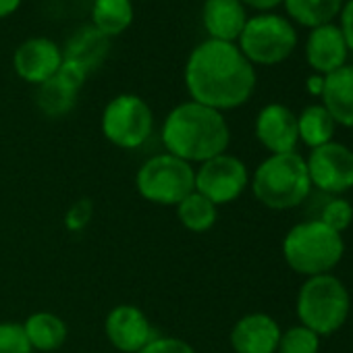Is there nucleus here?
I'll return each instance as SVG.
<instances>
[{
    "mask_svg": "<svg viewBox=\"0 0 353 353\" xmlns=\"http://www.w3.org/2000/svg\"><path fill=\"white\" fill-rule=\"evenodd\" d=\"M183 83L190 100L227 112L250 102L258 85V73L237 44L206 38L190 52Z\"/></svg>",
    "mask_w": 353,
    "mask_h": 353,
    "instance_id": "nucleus-1",
    "label": "nucleus"
},
{
    "mask_svg": "<svg viewBox=\"0 0 353 353\" xmlns=\"http://www.w3.org/2000/svg\"><path fill=\"white\" fill-rule=\"evenodd\" d=\"M305 164L312 188L330 196L353 190V150L345 143L330 141L314 148L305 158Z\"/></svg>",
    "mask_w": 353,
    "mask_h": 353,
    "instance_id": "nucleus-10",
    "label": "nucleus"
},
{
    "mask_svg": "<svg viewBox=\"0 0 353 353\" xmlns=\"http://www.w3.org/2000/svg\"><path fill=\"white\" fill-rule=\"evenodd\" d=\"M320 221L326 227H330L332 231L343 235V231H347L351 227V223H353V206H351V202H347L345 198H332L330 202H326Z\"/></svg>",
    "mask_w": 353,
    "mask_h": 353,
    "instance_id": "nucleus-26",
    "label": "nucleus"
},
{
    "mask_svg": "<svg viewBox=\"0 0 353 353\" xmlns=\"http://www.w3.org/2000/svg\"><path fill=\"white\" fill-rule=\"evenodd\" d=\"M339 30L345 38V44L349 48V54H353V0H345V5L339 13Z\"/></svg>",
    "mask_w": 353,
    "mask_h": 353,
    "instance_id": "nucleus-30",
    "label": "nucleus"
},
{
    "mask_svg": "<svg viewBox=\"0 0 353 353\" xmlns=\"http://www.w3.org/2000/svg\"><path fill=\"white\" fill-rule=\"evenodd\" d=\"M100 129L112 145L137 150L154 131V110L137 94H119L106 102L100 117Z\"/></svg>",
    "mask_w": 353,
    "mask_h": 353,
    "instance_id": "nucleus-8",
    "label": "nucleus"
},
{
    "mask_svg": "<svg viewBox=\"0 0 353 353\" xmlns=\"http://www.w3.org/2000/svg\"><path fill=\"white\" fill-rule=\"evenodd\" d=\"M254 198L270 210H291L312 192L305 158L299 152L270 154L250 176Z\"/></svg>",
    "mask_w": 353,
    "mask_h": 353,
    "instance_id": "nucleus-3",
    "label": "nucleus"
},
{
    "mask_svg": "<svg viewBox=\"0 0 353 353\" xmlns=\"http://www.w3.org/2000/svg\"><path fill=\"white\" fill-rule=\"evenodd\" d=\"M137 353H198V351L188 341H183L179 336L158 334Z\"/></svg>",
    "mask_w": 353,
    "mask_h": 353,
    "instance_id": "nucleus-29",
    "label": "nucleus"
},
{
    "mask_svg": "<svg viewBox=\"0 0 353 353\" xmlns=\"http://www.w3.org/2000/svg\"><path fill=\"white\" fill-rule=\"evenodd\" d=\"M254 131H256V139L270 154L297 152V143H299L297 114L281 102H270L260 108L254 123Z\"/></svg>",
    "mask_w": 353,
    "mask_h": 353,
    "instance_id": "nucleus-14",
    "label": "nucleus"
},
{
    "mask_svg": "<svg viewBox=\"0 0 353 353\" xmlns=\"http://www.w3.org/2000/svg\"><path fill=\"white\" fill-rule=\"evenodd\" d=\"M351 297L341 279L334 274H318L305 279L299 287L295 312L299 324L314 330L318 336H330L349 318Z\"/></svg>",
    "mask_w": 353,
    "mask_h": 353,
    "instance_id": "nucleus-5",
    "label": "nucleus"
},
{
    "mask_svg": "<svg viewBox=\"0 0 353 353\" xmlns=\"http://www.w3.org/2000/svg\"><path fill=\"white\" fill-rule=\"evenodd\" d=\"M320 336L303 324L291 326L281 332L276 353H318Z\"/></svg>",
    "mask_w": 353,
    "mask_h": 353,
    "instance_id": "nucleus-25",
    "label": "nucleus"
},
{
    "mask_svg": "<svg viewBox=\"0 0 353 353\" xmlns=\"http://www.w3.org/2000/svg\"><path fill=\"white\" fill-rule=\"evenodd\" d=\"M0 353H34L23 324L0 322Z\"/></svg>",
    "mask_w": 353,
    "mask_h": 353,
    "instance_id": "nucleus-27",
    "label": "nucleus"
},
{
    "mask_svg": "<svg viewBox=\"0 0 353 353\" xmlns=\"http://www.w3.org/2000/svg\"><path fill=\"white\" fill-rule=\"evenodd\" d=\"M174 210L181 227H185L192 233H206L219 221V206H214L208 198H204L198 192H192L183 202L174 206Z\"/></svg>",
    "mask_w": 353,
    "mask_h": 353,
    "instance_id": "nucleus-24",
    "label": "nucleus"
},
{
    "mask_svg": "<svg viewBox=\"0 0 353 353\" xmlns=\"http://www.w3.org/2000/svg\"><path fill=\"white\" fill-rule=\"evenodd\" d=\"M241 5L248 11L256 13H274L279 7H283V0H241Z\"/></svg>",
    "mask_w": 353,
    "mask_h": 353,
    "instance_id": "nucleus-31",
    "label": "nucleus"
},
{
    "mask_svg": "<svg viewBox=\"0 0 353 353\" xmlns=\"http://www.w3.org/2000/svg\"><path fill=\"white\" fill-rule=\"evenodd\" d=\"M322 106L330 112L336 125L353 129V65L336 69L324 77Z\"/></svg>",
    "mask_w": 353,
    "mask_h": 353,
    "instance_id": "nucleus-19",
    "label": "nucleus"
},
{
    "mask_svg": "<svg viewBox=\"0 0 353 353\" xmlns=\"http://www.w3.org/2000/svg\"><path fill=\"white\" fill-rule=\"evenodd\" d=\"M88 77L90 75L79 65L63 59L57 75L36 88V106L48 119L67 117L75 108L79 92L85 85Z\"/></svg>",
    "mask_w": 353,
    "mask_h": 353,
    "instance_id": "nucleus-12",
    "label": "nucleus"
},
{
    "mask_svg": "<svg viewBox=\"0 0 353 353\" xmlns=\"http://www.w3.org/2000/svg\"><path fill=\"white\" fill-rule=\"evenodd\" d=\"M108 52H110V38L102 36L90 23L79 26L63 46V59L79 65L88 75L96 71L100 65H104Z\"/></svg>",
    "mask_w": 353,
    "mask_h": 353,
    "instance_id": "nucleus-18",
    "label": "nucleus"
},
{
    "mask_svg": "<svg viewBox=\"0 0 353 353\" xmlns=\"http://www.w3.org/2000/svg\"><path fill=\"white\" fill-rule=\"evenodd\" d=\"M135 21L133 0H92L90 26L106 38L125 34Z\"/></svg>",
    "mask_w": 353,
    "mask_h": 353,
    "instance_id": "nucleus-21",
    "label": "nucleus"
},
{
    "mask_svg": "<svg viewBox=\"0 0 353 353\" xmlns=\"http://www.w3.org/2000/svg\"><path fill=\"white\" fill-rule=\"evenodd\" d=\"M94 219V204L90 198H81L75 204L69 206L65 214V227L71 233H81Z\"/></svg>",
    "mask_w": 353,
    "mask_h": 353,
    "instance_id": "nucleus-28",
    "label": "nucleus"
},
{
    "mask_svg": "<svg viewBox=\"0 0 353 353\" xmlns=\"http://www.w3.org/2000/svg\"><path fill=\"white\" fill-rule=\"evenodd\" d=\"M137 194L156 206H176L196 192V166L168 152L150 156L135 172Z\"/></svg>",
    "mask_w": 353,
    "mask_h": 353,
    "instance_id": "nucleus-6",
    "label": "nucleus"
},
{
    "mask_svg": "<svg viewBox=\"0 0 353 353\" xmlns=\"http://www.w3.org/2000/svg\"><path fill=\"white\" fill-rule=\"evenodd\" d=\"M345 0H283L285 17L295 28H320L334 23Z\"/></svg>",
    "mask_w": 353,
    "mask_h": 353,
    "instance_id": "nucleus-22",
    "label": "nucleus"
},
{
    "mask_svg": "<svg viewBox=\"0 0 353 353\" xmlns=\"http://www.w3.org/2000/svg\"><path fill=\"white\" fill-rule=\"evenodd\" d=\"M104 332L108 343L121 353H137L158 336L145 312L131 303H119L106 314Z\"/></svg>",
    "mask_w": 353,
    "mask_h": 353,
    "instance_id": "nucleus-13",
    "label": "nucleus"
},
{
    "mask_svg": "<svg viewBox=\"0 0 353 353\" xmlns=\"http://www.w3.org/2000/svg\"><path fill=\"white\" fill-rule=\"evenodd\" d=\"M305 92L314 98H322V92H324V75H318V73H312L307 79H305Z\"/></svg>",
    "mask_w": 353,
    "mask_h": 353,
    "instance_id": "nucleus-32",
    "label": "nucleus"
},
{
    "mask_svg": "<svg viewBox=\"0 0 353 353\" xmlns=\"http://www.w3.org/2000/svg\"><path fill=\"white\" fill-rule=\"evenodd\" d=\"M23 0H0V19L13 17L21 9Z\"/></svg>",
    "mask_w": 353,
    "mask_h": 353,
    "instance_id": "nucleus-33",
    "label": "nucleus"
},
{
    "mask_svg": "<svg viewBox=\"0 0 353 353\" xmlns=\"http://www.w3.org/2000/svg\"><path fill=\"white\" fill-rule=\"evenodd\" d=\"M160 139L168 154L190 164H202L229 150L231 127L225 112L185 100L164 117Z\"/></svg>",
    "mask_w": 353,
    "mask_h": 353,
    "instance_id": "nucleus-2",
    "label": "nucleus"
},
{
    "mask_svg": "<svg viewBox=\"0 0 353 353\" xmlns=\"http://www.w3.org/2000/svg\"><path fill=\"white\" fill-rule=\"evenodd\" d=\"M248 188V164L229 152L214 156L196 168V192L208 198L214 206H225L239 200Z\"/></svg>",
    "mask_w": 353,
    "mask_h": 353,
    "instance_id": "nucleus-9",
    "label": "nucleus"
},
{
    "mask_svg": "<svg viewBox=\"0 0 353 353\" xmlns=\"http://www.w3.org/2000/svg\"><path fill=\"white\" fill-rule=\"evenodd\" d=\"M11 63L15 75L21 81L38 88L50 77H54L57 71L61 69L63 48L52 38L32 36L15 48Z\"/></svg>",
    "mask_w": 353,
    "mask_h": 353,
    "instance_id": "nucleus-11",
    "label": "nucleus"
},
{
    "mask_svg": "<svg viewBox=\"0 0 353 353\" xmlns=\"http://www.w3.org/2000/svg\"><path fill=\"white\" fill-rule=\"evenodd\" d=\"M200 19L208 40L237 44L250 19V11L241 5V0H204Z\"/></svg>",
    "mask_w": 353,
    "mask_h": 353,
    "instance_id": "nucleus-17",
    "label": "nucleus"
},
{
    "mask_svg": "<svg viewBox=\"0 0 353 353\" xmlns=\"http://www.w3.org/2000/svg\"><path fill=\"white\" fill-rule=\"evenodd\" d=\"M303 54L312 73H318L324 77L345 67L351 57L336 23H326V26L310 30L305 38Z\"/></svg>",
    "mask_w": 353,
    "mask_h": 353,
    "instance_id": "nucleus-15",
    "label": "nucleus"
},
{
    "mask_svg": "<svg viewBox=\"0 0 353 353\" xmlns=\"http://www.w3.org/2000/svg\"><path fill=\"white\" fill-rule=\"evenodd\" d=\"M336 123L322 104H310L297 114V133L299 141L310 150L330 143L334 137Z\"/></svg>",
    "mask_w": 353,
    "mask_h": 353,
    "instance_id": "nucleus-23",
    "label": "nucleus"
},
{
    "mask_svg": "<svg viewBox=\"0 0 353 353\" xmlns=\"http://www.w3.org/2000/svg\"><path fill=\"white\" fill-rule=\"evenodd\" d=\"M299 44L297 28L281 13L250 15L237 46L254 67H276L291 59Z\"/></svg>",
    "mask_w": 353,
    "mask_h": 353,
    "instance_id": "nucleus-7",
    "label": "nucleus"
},
{
    "mask_svg": "<svg viewBox=\"0 0 353 353\" xmlns=\"http://www.w3.org/2000/svg\"><path fill=\"white\" fill-rule=\"evenodd\" d=\"M23 330L34 351L40 353H54L59 351L69 339L67 322L52 314V312H34L23 322Z\"/></svg>",
    "mask_w": 353,
    "mask_h": 353,
    "instance_id": "nucleus-20",
    "label": "nucleus"
},
{
    "mask_svg": "<svg viewBox=\"0 0 353 353\" xmlns=\"http://www.w3.org/2000/svg\"><path fill=\"white\" fill-rule=\"evenodd\" d=\"M345 254L343 235L326 227L320 219L293 225L283 239L287 266L303 276L328 274Z\"/></svg>",
    "mask_w": 353,
    "mask_h": 353,
    "instance_id": "nucleus-4",
    "label": "nucleus"
},
{
    "mask_svg": "<svg viewBox=\"0 0 353 353\" xmlns=\"http://www.w3.org/2000/svg\"><path fill=\"white\" fill-rule=\"evenodd\" d=\"M281 332L279 322L270 314L252 312L233 324L229 343L235 353H276Z\"/></svg>",
    "mask_w": 353,
    "mask_h": 353,
    "instance_id": "nucleus-16",
    "label": "nucleus"
}]
</instances>
